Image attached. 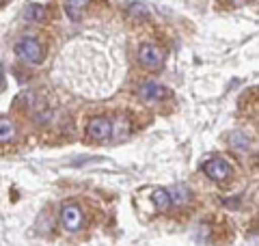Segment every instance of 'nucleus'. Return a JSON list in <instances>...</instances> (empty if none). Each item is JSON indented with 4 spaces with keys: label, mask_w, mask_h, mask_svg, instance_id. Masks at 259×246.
Segmentation results:
<instances>
[{
    "label": "nucleus",
    "mask_w": 259,
    "mask_h": 246,
    "mask_svg": "<svg viewBox=\"0 0 259 246\" xmlns=\"http://www.w3.org/2000/svg\"><path fill=\"white\" fill-rule=\"evenodd\" d=\"M15 54L26 63H41L44 61V46L35 37H24L15 44Z\"/></svg>",
    "instance_id": "1"
},
{
    "label": "nucleus",
    "mask_w": 259,
    "mask_h": 246,
    "mask_svg": "<svg viewBox=\"0 0 259 246\" xmlns=\"http://www.w3.org/2000/svg\"><path fill=\"white\" fill-rule=\"evenodd\" d=\"M112 136V121L108 117H95L87 126V141L89 143H106Z\"/></svg>",
    "instance_id": "2"
},
{
    "label": "nucleus",
    "mask_w": 259,
    "mask_h": 246,
    "mask_svg": "<svg viewBox=\"0 0 259 246\" xmlns=\"http://www.w3.org/2000/svg\"><path fill=\"white\" fill-rule=\"evenodd\" d=\"M139 61L147 69H160L164 63V50L156 44H145L139 50Z\"/></svg>",
    "instance_id": "3"
},
{
    "label": "nucleus",
    "mask_w": 259,
    "mask_h": 246,
    "mask_svg": "<svg viewBox=\"0 0 259 246\" xmlns=\"http://www.w3.org/2000/svg\"><path fill=\"white\" fill-rule=\"evenodd\" d=\"M61 223L67 231H78L82 227V210L78 203H67L61 212Z\"/></svg>",
    "instance_id": "4"
},
{
    "label": "nucleus",
    "mask_w": 259,
    "mask_h": 246,
    "mask_svg": "<svg viewBox=\"0 0 259 246\" xmlns=\"http://www.w3.org/2000/svg\"><path fill=\"white\" fill-rule=\"evenodd\" d=\"M203 173L214 182H225V179L231 177V167L221 158H212L203 164Z\"/></svg>",
    "instance_id": "5"
},
{
    "label": "nucleus",
    "mask_w": 259,
    "mask_h": 246,
    "mask_svg": "<svg viewBox=\"0 0 259 246\" xmlns=\"http://www.w3.org/2000/svg\"><path fill=\"white\" fill-rule=\"evenodd\" d=\"M139 97L145 102H160L168 97V89L158 85V82H143L139 87Z\"/></svg>",
    "instance_id": "6"
},
{
    "label": "nucleus",
    "mask_w": 259,
    "mask_h": 246,
    "mask_svg": "<svg viewBox=\"0 0 259 246\" xmlns=\"http://www.w3.org/2000/svg\"><path fill=\"white\" fill-rule=\"evenodd\" d=\"M151 201H153V208H156L158 212H166L173 205L171 194H168L166 188H156V190L151 192Z\"/></svg>",
    "instance_id": "7"
},
{
    "label": "nucleus",
    "mask_w": 259,
    "mask_h": 246,
    "mask_svg": "<svg viewBox=\"0 0 259 246\" xmlns=\"http://www.w3.org/2000/svg\"><path fill=\"white\" fill-rule=\"evenodd\" d=\"M46 18H48V9L39 3H32L24 9V20L26 22H46Z\"/></svg>",
    "instance_id": "8"
},
{
    "label": "nucleus",
    "mask_w": 259,
    "mask_h": 246,
    "mask_svg": "<svg viewBox=\"0 0 259 246\" xmlns=\"http://www.w3.org/2000/svg\"><path fill=\"white\" fill-rule=\"evenodd\" d=\"M18 136V128L11 119H0V143H11Z\"/></svg>",
    "instance_id": "9"
},
{
    "label": "nucleus",
    "mask_w": 259,
    "mask_h": 246,
    "mask_svg": "<svg viewBox=\"0 0 259 246\" xmlns=\"http://www.w3.org/2000/svg\"><path fill=\"white\" fill-rule=\"evenodd\" d=\"M168 194H171V203H175V205H184L190 199V192L186 186H175L173 190H168Z\"/></svg>",
    "instance_id": "10"
},
{
    "label": "nucleus",
    "mask_w": 259,
    "mask_h": 246,
    "mask_svg": "<svg viewBox=\"0 0 259 246\" xmlns=\"http://www.w3.org/2000/svg\"><path fill=\"white\" fill-rule=\"evenodd\" d=\"M89 3H91V0H67V5H65V9H67L69 18L78 20V18H80V11H82Z\"/></svg>",
    "instance_id": "11"
},
{
    "label": "nucleus",
    "mask_w": 259,
    "mask_h": 246,
    "mask_svg": "<svg viewBox=\"0 0 259 246\" xmlns=\"http://www.w3.org/2000/svg\"><path fill=\"white\" fill-rule=\"evenodd\" d=\"M130 18L136 20V22H145V20H149V11H147V7H143L141 3H134L132 7H130Z\"/></svg>",
    "instance_id": "12"
},
{
    "label": "nucleus",
    "mask_w": 259,
    "mask_h": 246,
    "mask_svg": "<svg viewBox=\"0 0 259 246\" xmlns=\"http://www.w3.org/2000/svg\"><path fill=\"white\" fill-rule=\"evenodd\" d=\"M253 3H255V0H253Z\"/></svg>",
    "instance_id": "13"
}]
</instances>
